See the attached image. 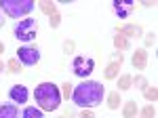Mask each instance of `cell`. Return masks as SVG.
Wrapping results in <instances>:
<instances>
[{"instance_id":"11","label":"cell","mask_w":158,"mask_h":118,"mask_svg":"<svg viewBox=\"0 0 158 118\" xmlns=\"http://www.w3.org/2000/svg\"><path fill=\"white\" fill-rule=\"evenodd\" d=\"M146 65H148V51L146 48H137L133 53V68L135 70H146Z\"/></svg>"},{"instance_id":"8","label":"cell","mask_w":158,"mask_h":118,"mask_svg":"<svg viewBox=\"0 0 158 118\" xmlns=\"http://www.w3.org/2000/svg\"><path fill=\"white\" fill-rule=\"evenodd\" d=\"M112 9H114V13H116L120 19H127V17H131V13H133L135 2L133 0H114V2H112Z\"/></svg>"},{"instance_id":"30","label":"cell","mask_w":158,"mask_h":118,"mask_svg":"<svg viewBox=\"0 0 158 118\" xmlns=\"http://www.w3.org/2000/svg\"><path fill=\"white\" fill-rule=\"evenodd\" d=\"M2 23H4V19H2V17H0V27H2Z\"/></svg>"},{"instance_id":"7","label":"cell","mask_w":158,"mask_h":118,"mask_svg":"<svg viewBox=\"0 0 158 118\" xmlns=\"http://www.w3.org/2000/svg\"><path fill=\"white\" fill-rule=\"evenodd\" d=\"M9 99H11L13 103H17V106L25 103V101L30 99V91H27V86H25V84H15V86H11V91H9Z\"/></svg>"},{"instance_id":"25","label":"cell","mask_w":158,"mask_h":118,"mask_svg":"<svg viewBox=\"0 0 158 118\" xmlns=\"http://www.w3.org/2000/svg\"><path fill=\"white\" fill-rule=\"evenodd\" d=\"M156 42V34L154 32H150V34H146V47H152Z\"/></svg>"},{"instance_id":"13","label":"cell","mask_w":158,"mask_h":118,"mask_svg":"<svg viewBox=\"0 0 158 118\" xmlns=\"http://www.w3.org/2000/svg\"><path fill=\"white\" fill-rule=\"evenodd\" d=\"M21 118H44V114H42V110H40V107L27 106L23 112H21Z\"/></svg>"},{"instance_id":"6","label":"cell","mask_w":158,"mask_h":118,"mask_svg":"<svg viewBox=\"0 0 158 118\" xmlns=\"http://www.w3.org/2000/svg\"><path fill=\"white\" fill-rule=\"evenodd\" d=\"M72 70H74V74H76L78 78L86 80V76L95 70V61H93L91 57H76L74 63H72Z\"/></svg>"},{"instance_id":"5","label":"cell","mask_w":158,"mask_h":118,"mask_svg":"<svg viewBox=\"0 0 158 118\" xmlns=\"http://www.w3.org/2000/svg\"><path fill=\"white\" fill-rule=\"evenodd\" d=\"M17 59H19L21 65L32 68V65H36L38 61H40V48L36 44H23V47L17 51Z\"/></svg>"},{"instance_id":"28","label":"cell","mask_w":158,"mask_h":118,"mask_svg":"<svg viewBox=\"0 0 158 118\" xmlns=\"http://www.w3.org/2000/svg\"><path fill=\"white\" fill-rule=\"evenodd\" d=\"M4 68H6V65H4V63H2V61H0V74H2V72H4Z\"/></svg>"},{"instance_id":"24","label":"cell","mask_w":158,"mask_h":118,"mask_svg":"<svg viewBox=\"0 0 158 118\" xmlns=\"http://www.w3.org/2000/svg\"><path fill=\"white\" fill-rule=\"evenodd\" d=\"M135 86H137V89H146L148 80L143 78V76H135Z\"/></svg>"},{"instance_id":"4","label":"cell","mask_w":158,"mask_h":118,"mask_svg":"<svg viewBox=\"0 0 158 118\" xmlns=\"http://www.w3.org/2000/svg\"><path fill=\"white\" fill-rule=\"evenodd\" d=\"M13 34L21 42H32L38 34V21L34 17H25L21 21H17V25L13 27Z\"/></svg>"},{"instance_id":"23","label":"cell","mask_w":158,"mask_h":118,"mask_svg":"<svg viewBox=\"0 0 158 118\" xmlns=\"http://www.w3.org/2000/svg\"><path fill=\"white\" fill-rule=\"evenodd\" d=\"M141 114H143V118H154L156 116V110H154V106H146Z\"/></svg>"},{"instance_id":"10","label":"cell","mask_w":158,"mask_h":118,"mask_svg":"<svg viewBox=\"0 0 158 118\" xmlns=\"http://www.w3.org/2000/svg\"><path fill=\"white\" fill-rule=\"evenodd\" d=\"M0 118H21V110L17 103H0Z\"/></svg>"},{"instance_id":"15","label":"cell","mask_w":158,"mask_h":118,"mask_svg":"<svg viewBox=\"0 0 158 118\" xmlns=\"http://www.w3.org/2000/svg\"><path fill=\"white\" fill-rule=\"evenodd\" d=\"M135 114H137V103H135V101H127L124 107H122V116L124 118H135Z\"/></svg>"},{"instance_id":"20","label":"cell","mask_w":158,"mask_h":118,"mask_svg":"<svg viewBox=\"0 0 158 118\" xmlns=\"http://www.w3.org/2000/svg\"><path fill=\"white\" fill-rule=\"evenodd\" d=\"M6 68H9V72H13V74H19V72H21V63H19L17 59H9V61H6Z\"/></svg>"},{"instance_id":"14","label":"cell","mask_w":158,"mask_h":118,"mask_svg":"<svg viewBox=\"0 0 158 118\" xmlns=\"http://www.w3.org/2000/svg\"><path fill=\"white\" fill-rule=\"evenodd\" d=\"M114 47L118 48V51H127L129 48V38L122 36L120 32H116V36H114Z\"/></svg>"},{"instance_id":"22","label":"cell","mask_w":158,"mask_h":118,"mask_svg":"<svg viewBox=\"0 0 158 118\" xmlns=\"http://www.w3.org/2000/svg\"><path fill=\"white\" fill-rule=\"evenodd\" d=\"M49 23H51V27H53V30H55V27H59V23H61V15H59V13H55V15H51Z\"/></svg>"},{"instance_id":"17","label":"cell","mask_w":158,"mask_h":118,"mask_svg":"<svg viewBox=\"0 0 158 118\" xmlns=\"http://www.w3.org/2000/svg\"><path fill=\"white\" fill-rule=\"evenodd\" d=\"M108 106H110V110H116V107L120 106V95H118V91L108 95Z\"/></svg>"},{"instance_id":"27","label":"cell","mask_w":158,"mask_h":118,"mask_svg":"<svg viewBox=\"0 0 158 118\" xmlns=\"http://www.w3.org/2000/svg\"><path fill=\"white\" fill-rule=\"evenodd\" d=\"M80 118H95V114H93L91 110H82V112H80Z\"/></svg>"},{"instance_id":"21","label":"cell","mask_w":158,"mask_h":118,"mask_svg":"<svg viewBox=\"0 0 158 118\" xmlns=\"http://www.w3.org/2000/svg\"><path fill=\"white\" fill-rule=\"evenodd\" d=\"M63 89H61V95L65 97V99H72V91H74V84H70V82H63L61 84Z\"/></svg>"},{"instance_id":"18","label":"cell","mask_w":158,"mask_h":118,"mask_svg":"<svg viewBox=\"0 0 158 118\" xmlns=\"http://www.w3.org/2000/svg\"><path fill=\"white\" fill-rule=\"evenodd\" d=\"M40 9H42V11L47 13L49 17L57 13V9H55V4H53V2H47V0H42V2H40Z\"/></svg>"},{"instance_id":"29","label":"cell","mask_w":158,"mask_h":118,"mask_svg":"<svg viewBox=\"0 0 158 118\" xmlns=\"http://www.w3.org/2000/svg\"><path fill=\"white\" fill-rule=\"evenodd\" d=\"M2 53H4V44L0 42V55H2Z\"/></svg>"},{"instance_id":"9","label":"cell","mask_w":158,"mask_h":118,"mask_svg":"<svg viewBox=\"0 0 158 118\" xmlns=\"http://www.w3.org/2000/svg\"><path fill=\"white\" fill-rule=\"evenodd\" d=\"M120 65H122V55L118 53V55H114V59L108 63V68H106V78L108 80H112V78H116L118 76V70H120Z\"/></svg>"},{"instance_id":"1","label":"cell","mask_w":158,"mask_h":118,"mask_svg":"<svg viewBox=\"0 0 158 118\" xmlns=\"http://www.w3.org/2000/svg\"><path fill=\"white\" fill-rule=\"evenodd\" d=\"M103 97H106V89L97 80H82L80 84H76L72 91L74 106L82 107V110H91V107L99 106L103 101Z\"/></svg>"},{"instance_id":"26","label":"cell","mask_w":158,"mask_h":118,"mask_svg":"<svg viewBox=\"0 0 158 118\" xmlns=\"http://www.w3.org/2000/svg\"><path fill=\"white\" fill-rule=\"evenodd\" d=\"M63 51H65V53H72L74 51V42L72 40H65V42H63Z\"/></svg>"},{"instance_id":"19","label":"cell","mask_w":158,"mask_h":118,"mask_svg":"<svg viewBox=\"0 0 158 118\" xmlns=\"http://www.w3.org/2000/svg\"><path fill=\"white\" fill-rule=\"evenodd\" d=\"M143 95H146L148 101H156V97H158L156 86H146V89H143Z\"/></svg>"},{"instance_id":"3","label":"cell","mask_w":158,"mask_h":118,"mask_svg":"<svg viewBox=\"0 0 158 118\" xmlns=\"http://www.w3.org/2000/svg\"><path fill=\"white\" fill-rule=\"evenodd\" d=\"M0 9L4 11L6 17L19 19V17H27L34 11V0H0Z\"/></svg>"},{"instance_id":"16","label":"cell","mask_w":158,"mask_h":118,"mask_svg":"<svg viewBox=\"0 0 158 118\" xmlns=\"http://www.w3.org/2000/svg\"><path fill=\"white\" fill-rule=\"evenodd\" d=\"M131 84H133V78H131L129 74H122L120 78H118V89H120V91H129Z\"/></svg>"},{"instance_id":"2","label":"cell","mask_w":158,"mask_h":118,"mask_svg":"<svg viewBox=\"0 0 158 118\" xmlns=\"http://www.w3.org/2000/svg\"><path fill=\"white\" fill-rule=\"evenodd\" d=\"M34 97L38 101V107L42 112H55L61 103V93L59 86L53 82H40L34 89Z\"/></svg>"},{"instance_id":"12","label":"cell","mask_w":158,"mask_h":118,"mask_svg":"<svg viewBox=\"0 0 158 118\" xmlns=\"http://www.w3.org/2000/svg\"><path fill=\"white\" fill-rule=\"evenodd\" d=\"M118 32H120L122 36H127V38H139V36H141V27L135 25V23H127V25H120Z\"/></svg>"}]
</instances>
